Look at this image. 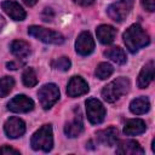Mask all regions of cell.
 <instances>
[{"label": "cell", "mask_w": 155, "mask_h": 155, "mask_svg": "<svg viewBox=\"0 0 155 155\" xmlns=\"http://www.w3.org/2000/svg\"><path fill=\"white\" fill-rule=\"evenodd\" d=\"M1 8L15 21H23L27 16L23 7L16 1H11V0L2 1L1 2Z\"/></svg>", "instance_id": "13"}, {"label": "cell", "mask_w": 155, "mask_h": 155, "mask_svg": "<svg viewBox=\"0 0 155 155\" xmlns=\"http://www.w3.org/2000/svg\"><path fill=\"white\" fill-rule=\"evenodd\" d=\"M11 53L18 61H25L27 57L30 54V45L24 40H15L10 45Z\"/></svg>", "instance_id": "14"}, {"label": "cell", "mask_w": 155, "mask_h": 155, "mask_svg": "<svg viewBox=\"0 0 155 155\" xmlns=\"http://www.w3.org/2000/svg\"><path fill=\"white\" fill-rule=\"evenodd\" d=\"M53 16H54V13H53L52 8L46 7V8L44 10V12H42V19L46 21V22H51L52 18H53Z\"/></svg>", "instance_id": "28"}, {"label": "cell", "mask_w": 155, "mask_h": 155, "mask_svg": "<svg viewBox=\"0 0 155 155\" xmlns=\"http://www.w3.org/2000/svg\"><path fill=\"white\" fill-rule=\"evenodd\" d=\"M117 148H116V154L120 155H142L144 154L143 148L139 145L138 142L127 139V140H120L117 142Z\"/></svg>", "instance_id": "12"}, {"label": "cell", "mask_w": 155, "mask_h": 155, "mask_svg": "<svg viewBox=\"0 0 155 155\" xmlns=\"http://www.w3.org/2000/svg\"><path fill=\"white\" fill-rule=\"evenodd\" d=\"M147 125L142 119H130L124 126V133L126 136H138L144 133Z\"/></svg>", "instance_id": "17"}, {"label": "cell", "mask_w": 155, "mask_h": 155, "mask_svg": "<svg viewBox=\"0 0 155 155\" xmlns=\"http://www.w3.org/2000/svg\"><path fill=\"white\" fill-rule=\"evenodd\" d=\"M104 56H105L107 58H109L110 61H113L114 63L120 64V65L125 64L126 61H127V57H126L125 51H124L121 47H119V46H114V47L108 48V50L104 52Z\"/></svg>", "instance_id": "21"}, {"label": "cell", "mask_w": 155, "mask_h": 155, "mask_svg": "<svg viewBox=\"0 0 155 155\" xmlns=\"http://www.w3.org/2000/svg\"><path fill=\"white\" fill-rule=\"evenodd\" d=\"M70 65H71V62L68 57H59V58H56L51 62V67L57 69V70H61V71H67L70 69Z\"/></svg>", "instance_id": "25"}, {"label": "cell", "mask_w": 155, "mask_h": 155, "mask_svg": "<svg viewBox=\"0 0 155 155\" xmlns=\"http://www.w3.org/2000/svg\"><path fill=\"white\" fill-rule=\"evenodd\" d=\"M130 86L131 84L127 78L124 76L117 78L111 82H109L107 86H104V88L102 90V97L105 102L114 103L115 101H117L120 97H122L128 92Z\"/></svg>", "instance_id": "2"}, {"label": "cell", "mask_w": 155, "mask_h": 155, "mask_svg": "<svg viewBox=\"0 0 155 155\" xmlns=\"http://www.w3.org/2000/svg\"><path fill=\"white\" fill-rule=\"evenodd\" d=\"M142 5L149 12H153L155 10V0H142Z\"/></svg>", "instance_id": "27"}, {"label": "cell", "mask_w": 155, "mask_h": 155, "mask_svg": "<svg viewBox=\"0 0 155 155\" xmlns=\"http://www.w3.org/2000/svg\"><path fill=\"white\" fill-rule=\"evenodd\" d=\"M150 109V102L147 97H138L130 103V110L136 115L145 114Z\"/></svg>", "instance_id": "20"}, {"label": "cell", "mask_w": 155, "mask_h": 155, "mask_svg": "<svg viewBox=\"0 0 155 155\" xmlns=\"http://www.w3.org/2000/svg\"><path fill=\"white\" fill-rule=\"evenodd\" d=\"M88 84L81 76H73L67 86V94L71 98L82 96L88 92Z\"/></svg>", "instance_id": "11"}, {"label": "cell", "mask_w": 155, "mask_h": 155, "mask_svg": "<svg viewBox=\"0 0 155 155\" xmlns=\"http://www.w3.org/2000/svg\"><path fill=\"white\" fill-rule=\"evenodd\" d=\"M30 145L34 150H41L45 153L51 151L53 148V133L51 125H44L31 137Z\"/></svg>", "instance_id": "3"}, {"label": "cell", "mask_w": 155, "mask_h": 155, "mask_svg": "<svg viewBox=\"0 0 155 155\" xmlns=\"http://www.w3.org/2000/svg\"><path fill=\"white\" fill-rule=\"evenodd\" d=\"M0 154H1V155H10V154L18 155L19 151L16 150V149H13V148H11V147H8V145H4V147L0 148Z\"/></svg>", "instance_id": "26"}, {"label": "cell", "mask_w": 155, "mask_h": 155, "mask_svg": "<svg viewBox=\"0 0 155 155\" xmlns=\"http://www.w3.org/2000/svg\"><path fill=\"white\" fill-rule=\"evenodd\" d=\"M75 50L81 56H88L94 50V40L88 31H82L76 39Z\"/></svg>", "instance_id": "10"}, {"label": "cell", "mask_w": 155, "mask_h": 155, "mask_svg": "<svg viewBox=\"0 0 155 155\" xmlns=\"http://www.w3.org/2000/svg\"><path fill=\"white\" fill-rule=\"evenodd\" d=\"M96 34H97V39L99 40L101 44L103 45H109L115 40L116 36V29L113 25H108V24H102L96 29Z\"/></svg>", "instance_id": "15"}, {"label": "cell", "mask_w": 155, "mask_h": 155, "mask_svg": "<svg viewBox=\"0 0 155 155\" xmlns=\"http://www.w3.org/2000/svg\"><path fill=\"white\" fill-rule=\"evenodd\" d=\"M7 109L13 113H28L34 109V102L24 94H18L7 103Z\"/></svg>", "instance_id": "8"}, {"label": "cell", "mask_w": 155, "mask_h": 155, "mask_svg": "<svg viewBox=\"0 0 155 155\" xmlns=\"http://www.w3.org/2000/svg\"><path fill=\"white\" fill-rule=\"evenodd\" d=\"M124 42L130 52L134 53L139 48L147 46L150 42V38L148 33L139 24H132L124 33Z\"/></svg>", "instance_id": "1"}, {"label": "cell", "mask_w": 155, "mask_h": 155, "mask_svg": "<svg viewBox=\"0 0 155 155\" xmlns=\"http://www.w3.org/2000/svg\"><path fill=\"white\" fill-rule=\"evenodd\" d=\"M154 79V61H149L140 70L138 75V86L140 88H145L150 85Z\"/></svg>", "instance_id": "18"}, {"label": "cell", "mask_w": 155, "mask_h": 155, "mask_svg": "<svg viewBox=\"0 0 155 155\" xmlns=\"http://www.w3.org/2000/svg\"><path fill=\"white\" fill-rule=\"evenodd\" d=\"M22 81L27 87H34L38 84L36 73L33 68H25L22 74Z\"/></svg>", "instance_id": "23"}, {"label": "cell", "mask_w": 155, "mask_h": 155, "mask_svg": "<svg viewBox=\"0 0 155 155\" xmlns=\"http://www.w3.org/2000/svg\"><path fill=\"white\" fill-rule=\"evenodd\" d=\"M82 130H84V122H82V117L80 114L75 115L74 119L67 122L64 126V133L70 138L78 137L82 132Z\"/></svg>", "instance_id": "19"}, {"label": "cell", "mask_w": 155, "mask_h": 155, "mask_svg": "<svg viewBox=\"0 0 155 155\" xmlns=\"http://www.w3.org/2000/svg\"><path fill=\"white\" fill-rule=\"evenodd\" d=\"M38 96L41 107L47 110L52 108L56 104V102L59 99V90L54 84H46L39 90Z\"/></svg>", "instance_id": "6"}, {"label": "cell", "mask_w": 155, "mask_h": 155, "mask_svg": "<svg viewBox=\"0 0 155 155\" xmlns=\"http://www.w3.org/2000/svg\"><path fill=\"white\" fill-rule=\"evenodd\" d=\"M23 64V62L21 63L19 61H12V62H8V63H6V67H7V69H11V70H16V69H18L21 65Z\"/></svg>", "instance_id": "29"}, {"label": "cell", "mask_w": 155, "mask_h": 155, "mask_svg": "<svg viewBox=\"0 0 155 155\" xmlns=\"http://www.w3.org/2000/svg\"><path fill=\"white\" fill-rule=\"evenodd\" d=\"M113 73H114V68H113V65L109 64V63H107V62H102V63H99V64L97 65V68H96V71H94L96 76H97L98 79H101V80H105V79H108Z\"/></svg>", "instance_id": "22"}, {"label": "cell", "mask_w": 155, "mask_h": 155, "mask_svg": "<svg viewBox=\"0 0 155 155\" xmlns=\"http://www.w3.org/2000/svg\"><path fill=\"white\" fill-rule=\"evenodd\" d=\"M4 130L8 138H12V139L19 138L25 132V124L22 119L12 116L8 120H6V122L4 125Z\"/></svg>", "instance_id": "9"}, {"label": "cell", "mask_w": 155, "mask_h": 155, "mask_svg": "<svg viewBox=\"0 0 155 155\" xmlns=\"http://www.w3.org/2000/svg\"><path fill=\"white\" fill-rule=\"evenodd\" d=\"M132 7H133V0H117L108 6L107 13L113 21L121 23L126 19Z\"/></svg>", "instance_id": "5"}, {"label": "cell", "mask_w": 155, "mask_h": 155, "mask_svg": "<svg viewBox=\"0 0 155 155\" xmlns=\"http://www.w3.org/2000/svg\"><path fill=\"white\" fill-rule=\"evenodd\" d=\"M23 2H24L27 6H34V5L38 2V0H23Z\"/></svg>", "instance_id": "31"}, {"label": "cell", "mask_w": 155, "mask_h": 155, "mask_svg": "<svg viewBox=\"0 0 155 155\" xmlns=\"http://www.w3.org/2000/svg\"><path fill=\"white\" fill-rule=\"evenodd\" d=\"M28 34L45 44H52V45H61L64 42V36L54 30L46 29L44 27L39 25H31L28 28Z\"/></svg>", "instance_id": "4"}, {"label": "cell", "mask_w": 155, "mask_h": 155, "mask_svg": "<svg viewBox=\"0 0 155 155\" xmlns=\"http://www.w3.org/2000/svg\"><path fill=\"white\" fill-rule=\"evenodd\" d=\"M86 114H87V119L90 120L91 124L98 125V124L103 122L107 111H105L104 105L98 99L88 98L86 101Z\"/></svg>", "instance_id": "7"}, {"label": "cell", "mask_w": 155, "mask_h": 155, "mask_svg": "<svg viewBox=\"0 0 155 155\" xmlns=\"http://www.w3.org/2000/svg\"><path fill=\"white\" fill-rule=\"evenodd\" d=\"M15 80L12 76H2L0 78V97H6L13 88Z\"/></svg>", "instance_id": "24"}, {"label": "cell", "mask_w": 155, "mask_h": 155, "mask_svg": "<svg viewBox=\"0 0 155 155\" xmlns=\"http://www.w3.org/2000/svg\"><path fill=\"white\" fill-rule=\"evenodd\" d=\"M117 136H119V131L116 127H108L105 130L98 131L96 134L97 140L101 144H104L108 147H111L117 142Z\"/></svg>", "instance_id": "16"}, {"label": "cell", "mask_w": 155, "mask_h": 155, "mask_svg": "<svg viewBox=\"0 0 155 155\" xmlns=\"http://www.w3.org/2000/svg\"><path fill=\"white\" fill-rule=\"evenodd\" d=\"M76 5H80V6H91V5H93L94 4V1L96 0H73Z\"/></svg>", "instance_id": "30"}, {"label": "cell", "mask_w": 155, "mask_h": 155, "mask_svg": "<svg viewBox=\"0 0 155 155\" xmlns=\"http://www.w3.org/2000/svg\"><path fill=\"white\" fill-rule=\"evenodd\" d=\"M4 25H5V19H4V18L0 16V30L4 28Z\"/></svg>", "instance_id": "32"}]
</instances>
